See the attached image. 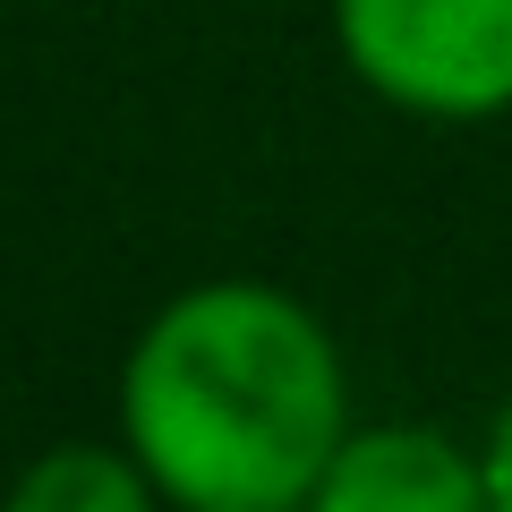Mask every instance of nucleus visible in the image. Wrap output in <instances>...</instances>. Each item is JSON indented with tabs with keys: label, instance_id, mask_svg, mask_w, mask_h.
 <instances>
[{
	"label": "nucleus",
	"instance_id": "1",
	"mask_svg": "<svg viewBox=\"0 0 512 512\" xmlns=\"http://www.w3.org/2000/svg\"><path fill=\"white\" fill-rule=\"evenodd\" d=\"M342 436V342L274 282H188L120 359V444L171 512H299Z\"/></svg>",
	"mask_w": 512,
	"mask_h": 512
},
{
	"label": "nucleus",
	"instance_id": "2",
	"mask_svg": "<svg viewBox=\"0 0 512 512\" xmlns=\"http://www.w3.org/2000/svg\"><path fill=\"white\" fill-rule=\"evenodd\" d=\"M342 69L410 120L512 111V0H333Z\"/></svg>",
	"mask_w": 512,
	"mask_h": 512
},
{
	"label": "nucleus",
	"instance_id": "3",
	"mask_svg": "<svg viewBox=\"0 0 512 512\" xmlns=\"http://www.w3.org/2000/svg\"><path fill=\"white\" fill-rule=\"evenodd\" d=\"M299 512H495L478 444L419 419H350Z\"/></svg>",
	"mask_w": 512,
	"mask_h": 512
},
{
	"label": "nucleus",
	"instance_id": "4",
	"mask_svg": "<svg viewBox=\"0 0 512 512\" xmlns=\"http://www.w3.org/2000/svg\"><path fill=\"white\" fill-rule=\"evenodd\" d=\"M0 512H171L163 487L146 478V461L128 444H43L9 487Z\"/></svg>",
	"mask_w": 512,
	"mask_h": 512
},
{
	"label": "nucleus",
	"instance_id": "5",
	"mask_svg": "<svg viewBox=\"0 0 512 512\" xmlns=\"http://www.w3.org/2000/svg\"><path fill=\"white\" fill-rule=\"evenodd\" d=\"M478 461H487V504L512 512V393H504V410H495V427H487V444H478Z\"/></svg>",
	"mask_w": 512,
	"mask_h": 512
}]
</instances>
